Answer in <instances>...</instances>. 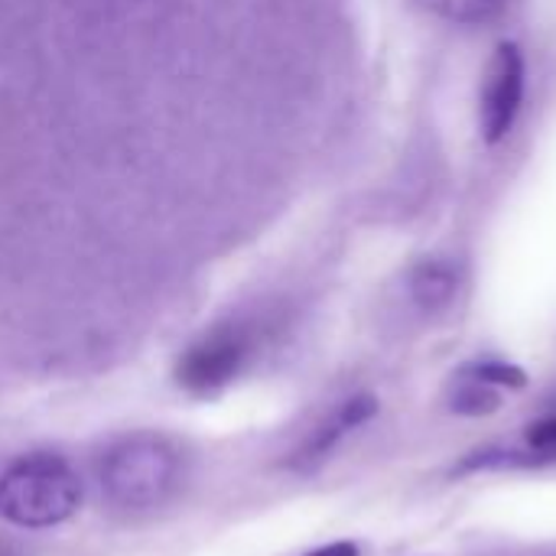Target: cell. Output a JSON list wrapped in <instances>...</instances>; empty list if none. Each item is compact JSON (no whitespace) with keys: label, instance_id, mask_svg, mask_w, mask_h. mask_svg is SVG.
<instances>
[{"label":"cell","instance_id":"cell-1","mask_svg":"<svg viewBox=\"0 0 556 556\" xmlns=\"http://www.w3.org/2000/svg\"><path fill=\"white\" fill-rule=\"evenodd\" d=\"M182 482L179 450L156 433H134L114 443L101 463V492L117 511L163 508Z\"/></svg>","mask_w":556,"mask_h":556},{"label":"cell","instance_id":"cell-2","mask_svg":"<svg viewBox=\"0 0 556 556\" xmlns=\"http://www.w3.org/2000/svg\"><path fill=\"white\" fill-rule=\"evenodd\" d=\"M81 505L78 472L55 453H29L0 476V518L39 531L68 521Z\"/></svg>","mask_w":556,"mask_h":556},{"label":"cell","instance_id":"cell-3","mask_svg":"<svg viewBox=\"0 0 556 556\" xmlns=\"http://www.w3.org/2000/svg\"><path fill=\"white\" fill-rule=\"evenodd\" d=\"M254 349H257V332L251 323L241 319L218 323L179 355L176 384L192 397L218 394L248 368Z\"/></svg>","mask_w":556,"mask_h":556},{"label":"cell","instance_id":"cell-4","mask_svg":"<svg viewBox=\"0 0 556 556\" xmlns=\"http://www.w3.org/2000/svg\"><path fill=\"white\" fill-rule=\"evenodd\" d=\"M525 101V55L515 42H502L485 68L479 91V127L489 143L511 134Z\"/></svg>","mask_w":556,"mask_h":556},{"label":"cell","instance_id":"cell-5","mask_svg":"<svg viewBox=\"0 0 556 556\" xmlns=\"http://www.w3.org/2000/svg\"><path fill=\"white\" fill-rule=\"evenodd\" d=\"M378 414V401L371 397V394H355V397H349V401H342L306 440H303V446L293 453V459H290V469H296V472H309V469H316L319 463H326L329 459V453L352 433V430H358V427H365L371 417Z\"/></svg>","mask_w":556,"mask_h":556},{"label":"cell","instance_id":"cell-6","mask_svg":"<svg viewBox=\"0 0 556 556\" xmlns=\"http://www.w3.org/2000/svg\"><path fill=\"white\" fill-rule=\"evenodd\" d=\"M407 290L424 313H440L459 293V267L446 257H427L410 270Z\"/></svg>","mask_w":556,"mask_h":556},{"label":"cell","instance_id":"cell-7","mask_svg":"<svg viewBox=\"0 0 556 556\" xmlns=\"http://www.w3.org/2000/svg\"><path fill=\"white\" fill-rule=\"evenodd\" d=\"M450 407L456 414H466V417H485V414H495L502 407V394L492 384L472 378L469 371H459L456 388L450 394Z\"/></svg>","mask_w":556,"mask_h":556},{"label":"cell","instance_id":"cell-8","mask_svg":"<svg viewBox=\"0 0 556 556\" xmlns=\"http://www.w3.org/2000/svg\"><path fill=\"white\" fill-rule=\"evenodd\" d=\"M420 3L456 23H485L498 16L508 0H420Z\"/></svg>","mask_w":556,"mask_h":556},{"label":"cell","instance_id":"cell-9","mask_svg":"<svg viewBox=\"0 0 556 556\" xmlns=\"http://www.w3.org/2000/svg\"><path fill=\"white\" fill-rule=\"evenodd\" d=\"M463 371H469L472 378H479L492 388H525L528 384L525 371L515 365H505V362H476V365H466Z\"/></svg>","mask_w":556,"mask_h":556},{"label":"cell","instance_id":"cell-10","mask_svg":"<svg viewBox=\"0 0 556 556\" xmlns=\"http://www.w3.org/2000/svg\"><path fill=\"white\" fill-rule=\"evenodd\" d=\"M528 450L541 463H556V414L528 427Z\"/></svg>","mask_w":556,"mask_h":556},{"label":"cell","instance_id":"cell-11","mask_svg":"<svg viewBox=\"0 0 556 556\" xmlns=\"http://www.w3.org/2000/svg\"><path fill=\"white\" fill-rule=\"evenodd\" d=\"M303 556H362V551L352 544V541H336V544H326V547H316Z\"/></svg>","mask_w":556,"mask_h":556},{"label":"cell","instance_id":"cell-12","mask_svg":"<svg viewBox=\"0 0 556 556\" xmlns=\"http://www.w3.org/2000/svg\"><path fill=\"white\" fill-rule=\"evenodd\" d=\"M0 556H23L13 544H7V541H0Z\"/></svg>","mask_w":556,"mask_h":556}]
</instances>
